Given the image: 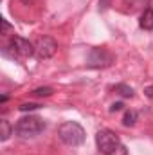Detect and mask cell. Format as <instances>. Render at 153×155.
<instances>
[{
    "label": "cell",
    "mask_w": 153,
    "mask_h": 155,
    "mask_svg": "<svg viewBox=\"0 0 153 155\" xmlns=\"http://www.w3.org/2000/svg\"><path fill=\"white\" fill-rule=\"evenodd\" d=\"M60 139L69 144V146H79L85 141V130L81 128V124H77L76 121H67L58 128Z\"/></svg>",
    "instance_id": "obj_1"
},
{
    "label": "cell",
    "mask_w": 153,
    "mask_h": 155,
    "mask_svg": "<svg viewBox=\"0 0 153 155\" xmlns=\"http://www.w3.org/2000/svg\"><path fill=\"white\" fill-rule=\"evenodd\" d=\"M45 128V123H43V119H40L36 116H27V117H22L18 123H16V126H15V132L20 135V137H34V135H38L40 132Z\"/></svg>",
    "instance_id": "obj_2"
},
{
    "label": "cell",
    "mask_w": 153,
    "mask_h": 155,
    "mask_svg": "<svg viewBox=\"0 0 153 155\" xmlns=\"http://www.w3.org/2000/svg\"><path fill=\"white\" fill-rule=\"evenodd\" d=\"M96 144L97 150L105 155H112L119 148V137L112 130H99L96 134Z\"/></svg>",
    "instance_id": "obj_3"
},
{
    "label": "cell",
    "mask_w": 153,
    "mask_h": 155,
    "mask_svg": "<svg viewBox=\"0 0 153 155\" xmlns=\"http://www.w3.org/2000/svg\"><path fill=\"white\" fill-rule=\"evenodd\" d=\"M58 51V43L49 36H43L38 38L34 43V54L38 56L40 60H47V58H52Z\"/></svg>",
    "instance_id": "obj_4"
},
{
    "label": "cell",
    "mask_w": 153,
    "mask_h": 155,
    "mask_svg": "<svg viewBox=\"0 0 153 155\" xmlns=\"http://www.w3.org/2000/svg\"><path fill=\"white\" fill-rule=\"evenodd\" d=\"M11 49L20 58H29V56L34 54V45L29 40L22 38V36H13V40H11Z\"/></svg>",
    "instance_id": "obj_5"
},
{
    "label": "cell",
    "mask_w": 153,
    "mask_h": 155,
    "mask_svg": "<svg viewBox=\"0 0 153 155\" xmlns=\"http://www.w3.org/2000/svg\"><path fill=\"white\" fill-rule=\"evenodd\" d=\"M112 63V54L105 49H92L88 56V67H108Z\"/></svg>",
    "instance_id": "obj_6"
},
{
    "label": "cell",
    "mask_w": 153,
    "mask_h": 155,
    "mask_svg": "<svg viewBox=\"0 0 153 155\" xmlns=\"http://www.w3.org/2000/svg\"><path fill=\"white\" fill-rule=\"evenodd\" d=\"M126 13H144L150 9V0H122Z\"/></svg>",
    "instance_id": "obj_7"
},
{
    "label": "cell",
    "mask_w": 153,
    "mask_h": 155,
    "mask_svg": "<svg viewBox=\"0 0 153 155\" xmlns=\"http://www.w3.org/2000/svg\"><path fill=\"white\" fill-rule=\"evenodd\" d=\"M139 25L142 29H146V31H151L153 29V9H146L144 13H141Z\"/></svg>",
    "instance_id": "obj_8"
},
{
    "label": "cell",
    "mask_w": 153,
    "mask_h": 155,
    "mask_svg": "<svg viewBox=\"0 0 153 155\" xmlns=\"http://www.w3.org/2000/svg\"><path fill=\"white\" fill-rule=\"evenodd\" d=\"M114 90L119 94V96H122V97H132V96H133V88H132V87H128V85H124V83L115 85Z\"/></svg>",
    "instance_id": "obj_9"
},
{
    "label": "cell",
    "mask_w": 153,
    "mask_h": 155,
    "mask_svg": "<svg viewBox=\"0 0 153 155\" xmlns=\"http://www.w3.org/2000/svg\"><path fill=\"white\" fill-rule=\"evenodd\" d=\"M9 135H11V126H9V123L5 119H2L0 121V139L2 141H7Z\"/></svg>",
    "instance_id": "obj_10"
},
{
    "label": "cell",
    "mask_w": 153,
    "mask_h": 155,
    "mask_svg": "<svg viewBox=\"0 0 153 155\" xmlns=\"http://www.w3.org/2000/svg\"><path fill=\"white\" fill-rule=\"evenodd\" d=\"M135 121H137V112L130 110V112H126V114H124L122 124H124V126H133V124H135Z\"/></svg>",
    "instance_id": "obj_11"
},
{
    "label": "cell",
    "mask_w": 153,
    "mask_h": 155,
    "mask_svg": "<svg viewBox=\"0 0 153 155\" xmlns=\"http://www.w3.org/2000/svg\"><path fill=\"white\" fill-rule=\"evenodd\" d=\"M52 94V88L50 87H40L34 90V96H40V97H43V96H50Z\"/></svg>",
    "instance_id": "obj_12"
},
{
    "label": "cell",
    "mask_w": 153,
    "mask_h": 155,
    "mask_svg": "<svg viewBox=\"0 0 153 155\" xmlns=\"http://www.w3.org/2000/svg\"><path fill=\"white\" fill-rule=\"evenodd\" d=\"M18 108L24 110V112H25V110H36V108H40V105H36V103H24V105H20Z\"/></svg>",
    "instance_id": "obj_13"
},
{
    "label": "cell",
    "mask_w": 153,
    "mask_h": 155,
    "mask_svg": "<svg viewBox=\"0 0 153 155\" xmlns=\"http://www.w3.org/2000/svg\"><path fill=\"white\" fill-rule=\"evenodd\" d=\"M9 29H11V27H9V24H7L5 20H2V35H7V33H9Z\"/></svg>",
    "instance_id": "obj_14"
},
{
    "label": "cell",
    "mask_w": 153,
    "mask_h": 155,
    "mask_svg": "<svg viewBox=\"0 0 153 155\" xmlns=\"http://www.w3.org/2000/svg\"><path fill=\"white\" fill-rule=\"evenodd\" d=\"M144 94H146L150 99H153V85H150V87H146V88H144Z\"/></svg>",
    "instance_id": "obj_15"
},
{
    "label": "cell",
    "mask_w": 153,
    "mask_h": 155,
    "mask_svg": "<svg viewBox=\"0 0 153 155\" xmlns=\"http://www.w3.org/2000/svg\"><path fill=\"white\" fill-rule=\"evenodd\" d=\"M122 107H124V105H122V103H114V105H112V108H110V110H112V112H117V110H121V108H122Z\"/></svg>",
    "instance_id": "obj_16"
},
{
    "label": "cell",
    "mask_w": 153,
    "mask_h": 155,
    "mask_svg": "<svg viewBox=\"0 0 153 155\" xmlns=\"http://www.w3.org/2000/svg\"><path fill=\"white\" fill-rule=\"evenodd\" d=\"M22 2H24V4H31L33 0H22Z\"/></svg>",
    "instance_id": "obj_17"
}]
</instances>
